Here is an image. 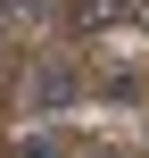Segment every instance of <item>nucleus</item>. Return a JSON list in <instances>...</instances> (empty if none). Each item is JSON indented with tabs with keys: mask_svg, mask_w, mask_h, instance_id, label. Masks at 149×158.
I'll return each instance as SVG.
<instances>
[{
	"mask_svg": "<svg viewBox=\"0 0 149 158\" xmlns=\"http://www.w3.org/2000/svg\"><path fill=\"white\" fill-rule=\"evenodd\" d=\"M75 100H83V58H41L25 108H33V117H58V108H75Z\"/></svg>",
	"mask_w": 149,
	"mask_h": 158,
	"instance_id": "f257e3e1",
	"label": "nucleus"
},
{
	"mask_svg": "<svg viewBox=\"0 0 149 158\" xmlns=\"http://www.w3.org/2000/svg\"><path fill=\"white\" fill-rule=\"evenodd\" d=\"M133 25V0H66V33L75 42H108Z\"/></svg>",
	"mask_w": 149,
	"mask_h": 158,
	"instance_id": "f03ea898",
	"label": "nucleus"
},
{
	"mask_svg": "<svg viewBox=\"0 0 149 158\" xmlns=\"http://www.w3.org/2000/svg\"><path fill=\"white\" fill-rule=\"evenodd\" d=\"M91 158H124V150H91Z\"/></svg>",
	"mask_w": 149,
	"mask_h": 158,
	"instance_id": "7ed1b4c3",
	"label": "nucleus"
}]
</instances>
